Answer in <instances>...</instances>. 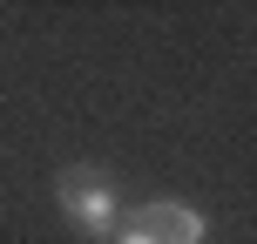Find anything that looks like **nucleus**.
<instances>
[{"label":"nucleus","mask_w":257,"mask_h":244,"mask_svg":"<svg viewBox=\"0 0 257 244\" xmlns=\"http://www.w3.org/2000/svg\"><path fill=\"white\" fill-rule=\"evenodd\" d=\"M54 197H61V210H68V224H75L81 237H95V244H115L122 231V190H115V177L108 170H95V163H75V170H61L54 177Z\"/></svg>","instance_id":"f257e3e1"},{"label":"nucleus","mask_w":257,"mask_h":244,"mask_svg":"<svg viewBox=\"0 0 257 244\" xmlns=\"http://www.w3.org/2000/svg\"><path fill=\"white\" fill-rule=\"evenodd\" d=\"M122 224H128L142 244H203V237H210L203 210H190V204H136Z\"/></svg>","instance_id":"f03ea898"}]
</instances>
